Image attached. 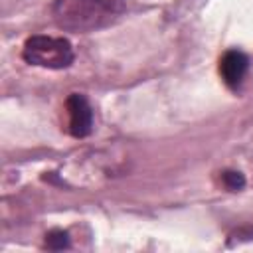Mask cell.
Segmentation results:
<instances>
[{
    "label": "cell",
    "instance_id": "obj_4",
    "mask_svg": "<svg viewBox=\"0 0 253 253\" xmlns=\"http://www.w3.org/2000/svg\"><path fill=\"white\" fill-rule=\"evenodd\" d=\"M249 67V57L239 49H229L219 57V75L227 87H237Z\"/></svg>",
    "mask_w": 253,
    "mask_h": 253
},
{
    "label": "cell",
    "instance_id": "obj_2",
    "mask_svg": "<svg viewBox=\"0 0 253 253\" xmlns=\"http://www.w3.org/2000/svg\"><path fill=\"white\" fill-rule=\"evenodd\" d=\"M22 57L30 65H38L45 69H65L73 63L75 53L65 38L38 34L26 40Z\"/></svg>",
    "mask_w": 253,
    "mask_h": 253
},
{
    "label": "cell",
    "instance_id": "obj_6",
    "mask_svg": "<svg viewBox=\"0 0 253 253\" xmlns=\"http://www.w3.org/2000/svg\"><path fill=\"white\" fill-rule=\"evenodd\" d=\"M221 182H223V186L227 190L237 192V190H241L245 186V176L241 172H235V170H225L221 174Z\"/></svg>",
    "mask_w": 253,
    "mask_h": 253
},
{
    "label": "cell",
    "instance_id": "obj_5",
    "mask_svg": "<svg viewBox=\"0 0 253 253\" xmlns=\"http://www.w3.org/2000/svg\"><path fill=\"white\" fill-rule=\"evenodd\" d=\"M45 247L47 249H53V251L67 249L69 247V235H67V231H63V229H51L45 235Z\"/></svg>",
    "mask_w": 253,
    "mask_h": 253
},
{
    "label": "cell",
    "instance_id": "obj_3",
    "mask_svg": "<svg viewBox=\"0 0 253 253\" xmlns=\"http://www.w3.org/2000/svg\"><path fill=\"white\" fill-rule=\"evenodd\" d=\"M65 109H67V119H69V132L75 138H85L87 134H91L93 111H91L89 101L79 93H71L65 101Z\"/></svg>",
    "mask_w": 253,
    "mask_h": 253
},
{
    "label": "cell",
    "instance_id": "obj_1",
    "mask_svg": "<svg viewBox=\"0 0 253 253\" xmlns=\"http://www.w3.org/2000/svg\"><path fill=\"white\" fill-rule=\"evenodd\" d=\"M126 0H53L51 18L65 32H97L119 20Z\"/></svg>",
    "mask_w": 253,
    "mask_h": 253
}]
</instances>
